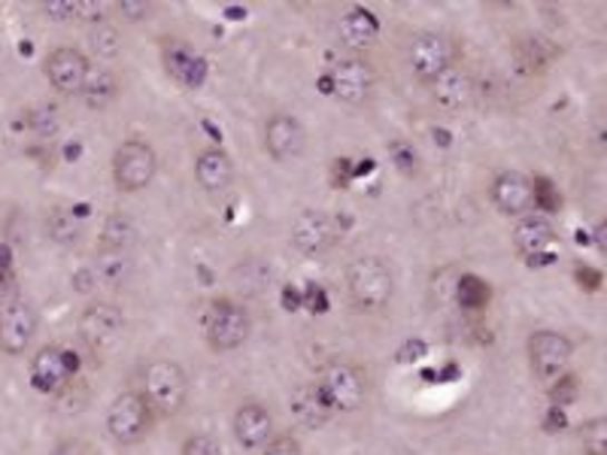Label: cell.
Segmentation results:
<instances>
[{
    "label": "cell",
    "mask_w": 607,
    "mask_h": 455,
    "mask_svg": "<svg viewBox=\"0 0 607 455\" xmlns=\"http://www.w3.org/2000/svg\"><path fill=\"white\" fill-rule=\"evenodd\" d=\"M346 295L359 313L386 310L389 300L395 295V277L392 267L376 256L355 258L346 267Z\"/></svg>",
    "instance_id": "cell-1"
},
{
    "label": "cell",
    "mask_w": 607,
    "mask_h": 455,
    "mask_svg": "<svg viewBox=\"0 0 607 455\" xmlns=\"http://www.w3.org/2000/svg\"><path fill=\"white\" fill-rule=\"evenodd\" d=\"M140 395L158 416H179L188 404L186 370L170 358H153L140 370Z\"/></svg>",
    "instance_id": "cell-2"
},
{
    "label": "cell",
    "mask_w": 607,
    "mask_h": 455,
    "mask_svg": "<svg viewBox=\"0 0 607 455\" xmlns=\"http://www.w3.org/2000/svg\"><path fill=\"white\" fill-rule=\"evenodd\" d=\"M253 334V316L234 298H216L204 313V340L213 353H234Z\"/></svg>",
    "instance_id": "cell-3"
},
{
    "label": "cell",
    "mask_w": 607,
    "mask_h": 455,
    "mask_svg": "<svg viewBox=\"0 0 607 455\" xmlns=\"http://www.w3.org/2000/svg\"><path fill=\"white\" fill-rule=\"evenodd\" d=\"M313 383L320 386V392L325 395L334 413L362 411L364 400H368V377H364V370L355 367L353 362H343V358L325 362L316 370Z\"/></svg>",
    "instance_id": "cell-4"
},
{
    "label": "cell",
    "mask_w": 607,
    "mask_h": 455,
    "mask_svg": "<svg viewBox=\"0 0 607 455\" xmlns=\"http://www.w3.org/2000/svg\"><path fill=\"white\" fill-rule=\"evenodd\" d=\"M462 58V43L453 33L443 31H420L410 37L408 43V67L410 77L420 79L422 86H429L431 79L441 77L447 67L459 65Z\"/></svg>",
    "instance_id": "cell-5"
},
{
    "label": "cell",
    "mask_w": 607,
    "mask_h": 455,
    "mask_svg": "<svg viewBox=\"0 0 607 455\" xmlns=\"http://www.w3.org/2000/svg\"><path fill=\"white\" fill-rule=\"evenodd\" d=\"M155 425V411L149 407V400L137 389L121 392L112 398L107 407V434L112 444L119 446H137L144 444Z\"/></svg>",
    "instance_id": "cell-6"
},
{
    "label": "cell",
    "mask_w": 607,
    "mask_h": 455,
    "mask_svg": "<svg viewBox=\"0 0 607 455\" xmlns=\"http://www.w3.org/2000/svg\"><path fill=\"white\" fill-rule=\"evenodd\" d=\"M77 332L91 356H107L119 346L125 334V313L112 300H91L89 307L79 313Z\"/></svg>",
    "instance_id": "cell-7"
},
{
    "label": "cell",
    "mask_w": 607,
    "mask_h": 455,
    "mask_svg": "<svg viewBox=\"0 0 607 455\" xmlns=\"http://www.w3.org/2000/svg\"><path fill=\"white\" fill-rule=\"evenodd\" d=\"M79 362L77 356L65 349V346L49 344L43 349H37V356L31 358V365H28V374H31V386L40 395H65L70 386H74V379H77Z\"/></svg>",
    "instance_id": "cell-8"
},
{
    "label": "cell",
    "mask_w": 607,
    "mask_h": 455,
    "mask_svg": "<svg viewBox=\"0 0 607 455\" xmlns=\"http://www.w3.org/2000/svg\"><path fill=\"white\" fill-rule=\"evenodd\" d=\"M158 174V152L146 140H125L112 152V182L119 191H144Z\"/></svg>",
    "instance_id": "cell-9"
},
{
    "label": "cell",
    "mask_w": 607,
    "mask_h": 455,
    "mask_svg": "<svg viewBox=\"0 0 607 455\" xmlns=\"http://www.w3.org/2000/svg\"><path fill=\"white\" fill-rule=\"evenodd\" d=\"M526 356H529V367L535 377L541 379L544 386H550L559 377H565V370L575 358V344L559 332H535L526 344Z\"/></svg>",
    "instance_id": "cell-10"
},
{
    "label": "cell",
    "mask_w": 607,
    "mask_h": 455,
    "mask_svg": "<svg viewBox=\"0 0 607 455\" xmlns=\"http://www.w3.org/2000/svg\"><path fill=\"white\" fill-rule=\"evenodd\" d=\"M158 56H161V67H165L167 77L183 89L195 91L207 82V73H211L207 58L183 37H165L158 46Z\"/></svg>",
    "instance_id": "cell-11"
},
{
    "label": "cell",
    "mask_w": 607,
    "mask_h": 455,
    "mask_svg": "<svg viewBox=\"0 0 607 455\" xmlns=\"http://www.w3.org/2000/svg\"><path fill=\"white\" fill-rule=\"evenodd\" d=\"M288 240H292V246L298 249L301 256L320 258L337 246V225H334V219L325 210L307 207V210H301L292 219Z\"/></svg>",
    "instance_id": "cell-12"
},
{
    "label": "cell",
    "mask_w": 607,
    "mask_h": 455,
    "mask_svg": "<svg viewBox=\"0 0 607 455\" xmlns=\"http://www.w3.org/2000/svg\"><path fill=\"white\" fill-rule=\"evenodd\" d=\"M89 73V56L82 49H77V46H58L56 52H49V58H46V79L65 98H79L82 89H86Z\"/></svg>",
    "instance_id": "cell-13"
},
{
    "label": "cell",
    "mask_w": 607,
    "mask_h": 455,
    "mask_svg": "<svg viewBox=\"0 0 607 455\" xmlns=\"http://www.w3.org/2000/svg\"><path fill=\"white\" fill-rule=\"evenodd\" d=\"M40 328V316L28 300H12L0 310V353L3 356H22L31 346L33 334Z\"/></svg>",
    "instance_id": "cell-14"
},
{
    "label": "cell",
    "mask_w": 607,
    "mask_h": 455,
    "mask_svg": "<svg viewBox=\"0 0 607 455\" xmlns=\"http://www.w3.org/2000/svg\"><path fill=\"white\" fill-rule=\"evenodd\" d=\"M489 198L501 216L522 219V216L535 212V182L519 170H501L489 186Z\"/></svg>",
    "instance_id": "cell-15"
},
{
    "label": "cell",
    "mask_w": 607,
    "mask_h": 455,
    "mask_svg": "<svg viewBox=\"0 0 607 455\" xmlns=\"http://www.w3.org/2000/svg\"><path fill=\"white\" fill-rule=\"evenodd\" d=\"M374 67L362 56H346L332 67V91L343 103H353V107L364 103L374 91Z\"/></svg>",
    "instance_id": "cell-16"
},
{
    "label": "cell",
    "mask_w": 607,
    "mask_h": 455,
    "mask_svg": "<svg viewBox=\"0 0 607 455\" xmlns=\"http://www.w3.org/2000/svg\"><path fill=\"white\" fill-rule=\"evenodd\" d=\"M232 432L243 449H265L276 434L274 413L262 400H243L232 416Z\"/></svg>",
    "instance_id": "cell-17"
},
{
    "label": "cell",
    "mask_w": 607,
    "mask_h": 455,
    "mask_svg": "<svg viewBox=\"0 0 607 455\" xmlns=\"http://www.w3.org/2000/svg\"><path fill=\"white\" fill-rule=\"evenodd\" d=\"M307 149V131L292 112H274L265 122V152L274 161H295Z\"/></svg>",
    "instance_id": "cell-18"
},
{
    "label": "cell",
    "mask_w": 607,
    "mask_h": 455,
    "mask_svg": "<svg viewBox=\"0 0 607 455\" xmlns=\"http://www.w3.org/2000/svg\"><path fill=\"white\" fill-rule=\"evenodd\" d=\"M429 95L441 110H464L477 98V79L468 67L453 65L447 67L441 77L431 79Z\"/></svg>",
    "instance_id": "cell-19"
},
{
    "label": "cell",
    "mask_w": 607,
    "mask_h": 455,
    "mask_svg": "<svg viewBox=\"0 0 607 455\" xmlns=\"http://www.w3.org/2000/svg\"><path fill=\"white\" fill-rule=\"evenodd\" d=\"M556 244V225L550 222V216L544 212H529L517 219L513 228V246L522 258H529V265H535V258H550V249Z\"/></svg>",
    "instance_id": "cell-20"
},
{
    "label": "cell",
    "mask_w": 607,
    "mask_h": 455,
    "mask_svg": "<svg viewBox=\"0 0 607 455\" xmlns=\"http://www.w3.org/2000/svg\"><path fill=\"white\" fill-rule=\"evenodd\" d=\"M288 411L295 416V423L310 428V432H316L322 425L332 423L334 411L329 407V400L320 392V386L310 379V383H298L292 395H288Z\"/></svg>",
    "instance_id": "cell-21"
},
{
    "label": "cell",
    "mask_w": 607,
    "mask_h": 455,
    "mask_svg": "<svg viewBox=\"0 0 607 455\" xmlns=\"http://www.w3.org/2000/svg\"><path fill=\"white\" fill-rule=\"evenodd\" d=\"M195 179H198V186L207 191V195H222V191H228L234 182L232 156H228L225 149H219V146L204 149V152L195 158Z\"/></svg>",
    "instance_id": "cell-22"
},
{
    "label": "cell",
    "mask_w": 607,
    "mask_h": 455,
    "mask_svg": "<svg viewBox=\"0 0 607 455\" xmlns=\"http://www.w3.org/2000/svg\"><path fill=\"white\" fill-rule=\"evenodd\" d=\"M337 37L346 49H355V52L371 49L380 40V19L368 7H353L341 16Z\"/></svg>",
    "instance_id": "cell-23"
},
{
    "label": "cell",
    "mask_w": 607,
    "mask_h": 455,
    "mask_svg": "<svg viewBox=\"0 0 607 455\" xmlns=\"http://www.w3.org/2000/svg\"><path fill=\"white\" fill-rule=\"evenodd\" d=\"M95 274V283L107 286V289H121L134 274V258L125 249H110V246H100L95 265L89 267Z\"/></svg>",
    "instance_id": "cell-24"
},
{
    "label": "cell",
    "mask_w": 607,
    "mask_h": 455,
    "mask_svg": "<svg viewBox=\"0 0 607 455\" xmlns=\"http://www.w3.org/2000/svg\"><path fill=\"white\" fill-rule=\"evenodd\" d=\"M119 77L107 70V67H91L89 79H86V89L79 98L86 100V107L91 110H104V107H110L112 100L119 98Z\"/></svg>",
    "instance_id": "cell-25"
},
{
    "label": "cell",
    "mask_w": 607,
    "mask_h": 455,
    "mask_svg": "<svg viewBox=\"0 0 607 455\" xmlns=\"http://www.w3.org/2000/svg\"><path fill=\"white\" fill-rule=\"evenodd\" d=\"M46 234H49L52 244L74 249V246H79V240H82L86 225H82V219L74 216L70 210H52L49 212V219H46Z\"/></svg>",
    "instance_id": "cell-26"
},
{
    "label": "cell",
    "mask_w": 607,
    "mask_h": 455,
    "mask_svg": "<svg viewBox=\"0 0 607 455\" xmlns=\"http://www.w3.org/2000/svg\"><path fill=\"white\" fill-rule=\"evenodd\" d=\"M456 304L462 307V310L480 313L489 307V300H492V289H489V283L474 274H462V277H456V291H453Z\"/></svg>",
    "instance_id": "cell-27"
},
{
    "label": "cell",
    "mask_w": 607,
    "mask_h": 455,
    "mask_svg": "<svg viewBox=\"0 0 607 455\" xmlns=\"http://www.w3.org/2000/svg\"><path fill=\"white\" fill-rule=\"evenodd\" d=\"M134 240H137V225L128 219V216H121V212H112L107 225H104V240L100 246H110V249H125V253H131Z\"/></svg>",
    "instance_id": "cell-28"
},
{
    "label": "cell",
    "mask_w": 607,
    "mask_h": 455,
    "mask_svg": "<svg viewBox=\"0 0 607 455\" xmlns=\"http://www.w3.org/2000/svg\"><path fill=\"white\" fill-rule=\"evenodd\" d=\"M89 46H91V52H95L98 58H119L121 33L116 31V24H110V22L91 24Z\"/></svg>",
    "instance_id": "cell-29"
},
{
    "label": "cell",
    "mask_w": 607,
    "mask_h": 455,
    "mask_svg": "<svg viewBox=\"0 0 607 455\" xmlns=\"http://www.w3.org/2000/svg\"><path fill=\"white\" fill-rule=\"evenodd\" d=\"M110 12H116L121 22H144L149 19V12H153V3H146V0H121V3H110Z\"/></svg>",
    "instance_id": "cell-30"
},
{
    "label": "cell",
    "mask_w": 607,
    "mask_h": 455,
    "mask_svg": "<svg viewBox=\"0 0 607 455\" xmlns=\"http://www.w3.org/2000/svg\"><path fill=\"white\" fill-rule=\"evenodd\" d=\"M179 455H222V446L213 434H192L183 441Z\"/></svg>",
    "instance_id": "cell-31"
},
{
    "label": "cell",
    "mask_w": 607,
    "mask_h": 455,
    "mask_svg": "<svg viewBox=\"0 0 607 455\" xmlns=\"http://www.w3.org/2000/svg\"><path fill=\"white\" fill-rule=\"evenodd\" d=\"M40 12L49 22H74L77 19V0H46V3H40Z\"/></svg>",
    "instance_id": "cell-32"
},
{
    "label": "cell",
    "mask_w": 607,
    "mask_h": 455,
    "mask_svg": "<svg viewBox=\"0 0 607 455\" xmlns=\"http://www.w3.org/2000/svg\"><path fill=\"white\" fill-rule=\"evenodd\" d=\"M77 19L89 24L110 22V3H98V0H77Z\"/></svg>",
    "instance_id": "cell-33"
},
{
    "label": "cell",
    "mask_w": 607,
    "mask_h": 455,
    "mask_svg": "<svg viewBox=\"0 0 607 455\" xmlns=\"http://www.w3.org/2000/svg\"><path fill=\"white\" fill-rule=\"evenodd\" d=\"M262 455H304V446L295 434H274V441L265 446Z\"/></svg>",
    "instance_id": "cell-34"
},
{
    "label": "cell",
    "mask_w": 607,
    "mask_h": 455,
    "mask_svg": "<svg viewBox=\"0 0 607 455\" xmlns=\"http://www.w3.org/2000/svg\"><path fill=\"white\" fill-rule=\"evenodd\" d=\"M605 428H607L605 419H593V423L584 425V444L589 446V453L593 455L605 453V434H607Z\"/></svg>",
    "instance_id": "cell-35"
},
{
    "label": "cell",
    "mask_w": 607,
    "mask_h": 455,
    "mask_svg": "<svg viewBox=\"0 0 607 455\" xmlns=\"http://www.w3.org/2000/svg\"><path fill=\"white\" fill-rule=\"evenodd\" d=\"M31 128L40 137H49V133L58 131V112L52 107H40V110H33L31 116Z\"/></svg>",
    "instance_id": "cell-36"
},
{
    "label": "cell",
    "mask_w": 607,
    "mask_h": 455,
    "mask_svg": "<svg viewBox=\"0 0 607 455\" xmlns=\"http://www.w3.org/2000/svg\"><path fill=\"white\" fill-rule=\"evenodd\" d=\"M19 300V277L12 274L10 267H0V310Z\"/></svg>",
    "instance_id": "cell-37"
},
{
    "label": "cell",
    "mask_w": 607,
    "mask_h": 455,
    "mask_svg": "<svg viewBox=\"0 0 607 455\" xmlns=\"http://www.w3.org/2000/svg\"><path fill=\"white\" fill-rule=\"evenodd\" d=\"M550 398L562 407V404H568V400H575L577 398V383L575 377H559L556 383H550Z\"/></svg>",
    "instance_id": "cell-38"
}]
</instances>
